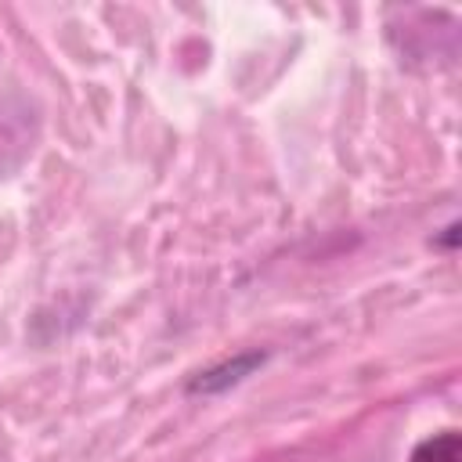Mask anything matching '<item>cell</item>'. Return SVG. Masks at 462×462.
<instances>
[{
	"label": "cell",
	"mask_w": 462,
	"mask_h": 462,
	"mask_svg": "<svg viewBox=\"0 0 462 462\" xmlns=\"http://www.w3.org/2000/svg\"><path fill=\"white\" fill-rule=\"evenodd\" d=\"M263 361H267V350H242V354H235V357H227V361H217V365L195 372V375L184 383V390H188L191 397L224 393V390H231V386L245 383Z\"/></svg>",
	"instance_id": "6da1fadb"
},
{
	"label": "cell",
	"mask_w": 462,
	"mask_h": 462,
	"mask_svg": "<svg viewBox=\"0 0 462 462\" xmlns=\"http://www.w3.org/2000/svg\"><path fill=\"white\" fill-rule=\"evenodd\" d=\"M408 462H462V437L455 430H440V433L419 440L411 448Z\"/></svg>",
	"instance_id": "7a4b0ae2"
},
{
	"label": "cell",
	"mask_w": 462,
	"mask_h": 462,
	"mask_svg": "<svg viewBox=\"0 0 462 462\" xmlns=\"http://www.w3.org/2000/svg\"><path fill=\"white\" fill-rule=\"evenodd\" d=\"M455 242H458V224H448V227H444V235L437 238V245H444V249H455Z\"/></svg>",
	"instance_id": "3957f363"
}]
</instances>
